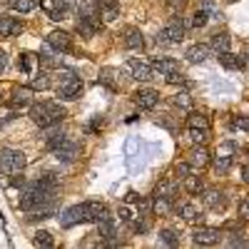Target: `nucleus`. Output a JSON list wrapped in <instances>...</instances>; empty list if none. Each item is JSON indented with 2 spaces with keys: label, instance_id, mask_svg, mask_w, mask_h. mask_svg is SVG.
<instances>
[{
  "label": "nucleus",
  "instance_id": "nucleus-25",
  "mask_svg": "<svg viewBox=\"0 0 249 249\" xmlns=\"http://www.w3.org/2000/svg\"><path fill=\"white\" fill-rule=\"evenodd\" d=\"M53 85V80H50V72L48 70H40V72H35L33 77H30V90H48Z\"/></svg>",
  "mask_w": 249,
  "mask_h": 249
},
{
  "label": "nucleus",
  "instance_id": "nucleus-31",
  "mask_svg": "<svg viewBox=\"0 0 249 249\" xmlns=\"http://www.w3.org/2000/svg\"><path fill=\"white\" fill-rule=\"evenodd\" d=\"M33 244H35V247H45V249H50V247L55 244V239H53L50 232H35V234H33Z\"/></svg>",
  "mask_w": 249,
  "mask_h": 249
},
{
  "label": "nucleus",
  "instance_id": "nucleus-10",
  "mask_svg": "<svg viewBox=\"0 0 249 249\" xmlns=\"http://www.w3.org/2000/svg\"><path fill=\"white\" fill-rule=\"evenodd\" d=\"M53 155H55L57 162H72V160L80 157V144L65 137V140L57 144V147H53Z\"/></svg>",
  "mask_w": 249,
  "mask_h": 249
},
{
  "label": "nucleus",
  "instance_id": "nucleus-45",
  "mask_svg": "<svg viewBox=\"0 0 249 249\" xmlns=\"http://www.w3.org/2000/svg\"><path fill=\"white\" fill-rule=\"evenodd\" d=\"M5 68H8V55H5L3 50H0V75L5 72Z\"/></svg>",
  "mask_w": 249,
  "mask_h": 249
},
{
  "label": "nucleus",
  "instance_id": "nucleus-35",
  "mask_svg": "<svg viewBox=\"0 0 249 249\" xmlns=\"http://www.w3.org/2000/svg\"><path fill=\"white\" fill-rule=\"evenodd\" d=\"M190 140L195 144H204L210 140V130H197V127H190Z\"/></svg>",
  "mask_w": 249,
  "mask_h": 249
},
{
  "label": "nucleus",
  "instance_id": "nucleus-27",
  "mask_svg": "<svg viewBox=\"0 0 249 249\" xmlns=\"http://www.w3.org/2000/svg\"><path fill=\"white\" fill-rule=\"evenodd\" d=\"M5 5L18 13H33L37 8V0H5Z\"/></svg>",
  "mask_w": 249,
  "mask_h": 249
},
{
  "label": "nucleus",
  "instance_id": "nucleus-32",
  "mask_svg": "<svg viewBox=\"0 0 249 249\" xmlns=\"http://www.w3.org/2000/svg\"><path fill=\"white\" fill-rule=\"evenodd\" d=\"M172 172H175V179H179V182H182L184 177H190L195 170H192V164H190V162H177Z\"/></svg>",
  "mask_w": 249,
  "mask_h": 249
},
{
  "label": "nucleus",
  "instance_id": "nucleus-34",
  "mask_svg": "<svg viewBox=\"0 0 249 249\" xmlns=\"http://www.w3.org/2000/svg\"><path fill=\"white\" fill-rule=\"evenodd\" d=\"M100 18H102V23H112V20H117V18H120V5L100 8Z\"/></svg>",
  "mask_w": 249,
  "mask_h": 249
},
{
  "label": "nucleus",
  "instance_id": "nucleus-44",
  "mask_svg": "<svg viewBox=\"0 0 249 249\" xmlns=\"http://www.w3.org/2000/svg\"><path fill=\"white\" fill-rule=\"evenodd\" d=\"M100 8H112V5H120V0H95Z\"/></svg>",
  "mask_w": 249,
  "mask_h": 249
},
{
  "label": "nucleus",
  "instance_id": "nucleus-17",
  "mask_svg": "<svg viewBox=\"0 0 249 249\" xmlns=\"http://www.w3.org/2000/svg\"><path fill=\"white\" fill-rule=\"evenodd\" d=\"M150 65H152V70L160 72L162 77H167V75H172V72L179 70V62H177L175 57H155Z\"/></svg>",
  "mask_w": 249,
  "mask_h": 249
},
{
  "label": "nucleus",
  "instance_id": "nucleus-43",
  "mask_svg": "<svg viewBox=\"0 0 249 249\" xmlns=\"http://www.w3.org/2000/svg\"><path fill=\"white\" fill-rule=\"evenodd\" d=\"M167 5L172 8V10H184V5H187V0H167Z\"/></svg>",
  "mask_w": 249,
  "mask_h": 249
},
{
  "label": "nucleus",
  "instance_id": "nucleus-49",
  "mask_svg": "<svg viewBox=\"0 0 249 249\" xmlns=\"http://www.w3.org/2000/svg\"><path fill=\"white\" fill-rule=\"evenodd\" d=\"M230 3H237V0H230Z\"/></svg>",
  "mask_w": 249,
  "mask_h": 249
},
{
  "label": "nucleus",
  "instance_id": "nucleus-6",
  "mask_svg": "<svg viewBox=\"0 0 249 249\" xmlns=\"http://www.w3.org/2000/svg\"><path fill=\"white\" fill-rule=\"evenodd\" d=\"M132 100L140 110H155L160 105V92L155 88H140V90H135Z\"/></svg>",
  "mask_w": 249,
  "mask_h": 249
},
{
  "label": "nucleus",
  "instance_id": "nucleus-14",
  "mask_svg": "<svg viewBox=\"0 0 249 249\" xmlns=\"http://www.w3.org/2000/svg\"><path fill=\"white\" fill-rule=\"evenodd\" d=\"M122 45L127 48V50H142L144 48V37L140 33V28H124L122 30Z\"/></svg>",
  "mask_w": 249,
  "mask_h": 249
},
{
  "label": "nucleus",
  "instance_id": "nucleus-2",
  "mask_svg": "<svg viewBox=\"0 0 249 249\" xmlns=\"http://www.w3.org/2000/svg\"><path fill=\"white\" fill-rule=\"evenodd\" d=\"M82 80L72 72V70H62L60 72V82H57V97L60 100H77L82 95Z\"/></svg>",
  "mask_w": 249,
  "mask_h": 249
},
{
  "label": "nucleus",
  "instance_id": "nucleus-1",
  "mask_svg": "<svg viewBox=\"0 0 249 249\" xmlns=\"http://www.w3.org/2000/svg\"><path fill=\"white\" fill-rule=\"evenodd\" d=\"M68 117L65 107L60 102L53 100H43V102H33L30 105V120L37 124V127H50V124H60Z\"/></svg>",
  "mask_w": 249,
  "mask_h": 249
},
{
  "label": "nucleus",
  "instance_id": "nucleus-16",
  "mask_svg": "<svg viewBox=\"0 0 249 249\" xmlns=\"http://www.w3.org/2000/svg\"><path fill=\"white\" fill-rule=\"evenodd\" d=\"M23 33V23L18 18L10 15H0V37H15Z\"/></svg>",
  "mask_w": 249,
  "mask_h": 249
},
{
  "label": "nucleus",
  "instance_id": "nucleus-24",
  "mask_svg": "<svg viewBox=\"0 0 249 249\" xmlns=\"http://www.w3.org/2000/svg\"><path fill=\"white\" fill-rule=\"evenodd\" d=\"M210 48H212L217 55H219V53H227V50L232 48V37L227 35V33H214L212 40H210Z\"/></svg>",
  "mask_w": 249,
  "mask_h": 249
},
{
  "label": "nucleus",
  "instance_id": "nucleus-9",
  "mask_svg": "<svg viewBox=\"0 0 249 249\" xmlns=\"http://www.w3.org/2000/svg\"><path fill=\"white\" fill-rule=\"evenodd\" d=\"M219 239H222V232L217 227H199L192 234V242L197 247H214V244H219Z\"/></svg>",
  "mask_w": 249,
  "mask_h": 249
},
{
  "label": "nucleus",
  "instance_id": "nucleus-38",
  "mask_svg": "<svg viewBox=\"0 0 249 249\" xmlns=\"http://www.w3.org/2000/svg\"><path fill=\"white\" fill-rule=\"evenodd\" d=\"M164 80H167L170 85H179V88H187V85H190V82H187V75H182L179 70H177V72H172V75H167Z\"/></svg>",
  "mask_w": 249,
  "mask_h": 249
},
{
  "label": "nucleus",
  "instance_id": "nucleus-3",
  "mask_svg": "<svg viewBox=\"0 0 249 249\" xmlns=\"http://www.w3.org/2000/svg\"><path fill=\"white\" fill-rule=\"evenodd\" d=\"M28 164V157L20 152V150H10L3 147L0 150V172L3 175H20Z\"/></svg>",
  "mask_w": 249,
  "mask_h": 249
},
{
  "label": "nucleus",
  "instance_id": "nucleus-42",
  "mask_svg": "<svg viewBox=\"0 0 249 249\" xmlns=\"http://www.w3.org/2000/svg\"><path fill=\"white\" fill-rule=\"evenodd\" d=\"M230 247H249V242H247V239H242V234H232Z\"/></svg>",
  "mask_w": 249,
  "mask_h": 249
},
{
  "label": "nucleus",
  "instance_id": "nucleus-19",
  "mask_svg": "<svg viewBox=\"0 0 249 249\" xmlns=\"http://www.w3.org/2000/svg\"><path fill=\"white\" fill-rule=\"evenodd\" d=\"M219 65L222 68H227V70H244V65H247V57H242V55H234V53H219Z\"/></svg>",
  "mask_w": 249,
  "mask_h": 249
},
{
  "label": "nucleus",
  "instance_id": "nucleus-41",
  "mask_svg": "<svg viewBox=\"0 0 249 249\" xmlns=\"http://www.w3.org/2000/svg\"><path fill=\"white\" fill-rule=\"evenodd\" d=\"M237 212H239L242 219H249V197H244V199L239 202V210H237Z\"/></svg>",
  "mask_w": 249,
  "mask_h": 249
},
{
  "label": "nucleus",
  "instance_id": "nucleus-28",
  "mask_svg": "<svg viewBox=\"0 0 249 249\" xmlns=\"http://www.w3.org/2000/svg\"><path fill=\"white\" fill-rule=\"evenodd\" d=\"M187 127H197V130H210V117L202 112H192L187 117Z\"/></svg>",
  "mask_w": 249,
  "mask_h": 249
},
{
  "label": "nucleus",
  "instance_id": "nucleus-36",
  "mask_svg": "<svg viewBox=\"0 0 249 249\" xmlns=\"http://www.w3.org/2000/svg\"><path fill=\"white\" fill-rule=\"evenodd\" d=\"M207 20H210V13H207L204 8H199V10L192 15V28H204Z\"/></svg>",
  "mask_w": 249,
  "mask_h": 249
},
{
  "label": "nucleus",
  "instance_id": "nucleus-21",
  "mask_svg": "<svg viewBox=\"0 0 249 249\" xmlns=\"http://www.w3.org/2000/svg\"><path fill=\"white\" fill-rule=\"evenodd\" d=\"M177 212H179V217H182L187 224H197V222L202 219L199 207H197V204H192V202H184V204H179V207H177Z\"/></svg>",
  "mask_w": 249,
  "mask_h": 249
},
{
  "label": "nucleus",
  "instance_id": "nucleus-48",
  "mask_svg": "<svg viewBox=\"0 0 249 249\" xmlns=\"http://www.w3.org/2000/svg\"><path fill=\"white\" fill-rule=\"evenodd\" d=\"M0 102H3V92H0Z\"/></svg>",
  "mask_w": 249,
  "mask_h": 249
},
{
  "label": "nucleus",
  "instance_id": "nucleus-29",
  "mask_svg": "<svg viewBox=\"0 0 249 249\" xmlns=\"http://www.w3.org/2000/svg\"><path fill=\"white\" fill-rule=\"evenodd\" d=\"M232 164H234V160H232L230 155H222V157H217V160L212 162V167H214L217 175H227V172L232 170Z\"/></svg>",
  "mask_w": 249,
  "mask_h": 249
},
{
  "label": "nucleus",
  "instance_id": "nucleus-8",
  "mask_svg": "<svg viewBox=\"0 0 249 249\" xmlns=\"http://www.w3.org/2000/svg\"><path fill=\"white\" fill-rule=\"evenodd\" d=\"M45 45L50 50H55V53H70L72 50V37L65 30H53L48 35V40H45Z\"/></svg>",
  "mask_w": 249,
  "mask_h": 249
},
{
  "label": "nucleus",
  "instance_id": "nucleus-11",
  "mask_svg": "<svg viewBox=\"0 0 249 249\" xmlns=\"http://www.w3.org/2000/svg\"><path fill=\"white\" fill-rule=\"evenodd\" d=\"M199 197H202V202L210 207V210H214V212H222L224 207H227V192L217 190V187H210V190H204Z\"/></svg>",
  "mask_w": 249,
  "mask_h": 249
},
{
  "label": "nucleus",
  "instance_id": "nucleus-30",
  "mask_svg": "<svg viewBox=\"0 0 249 249\" xmlns=\"http://www.w3.org/2000/svg\"><path fill=\"white\" fill-rule=\"evenodd\" d=\"M33 62H37V55H33V53H20V57H18V68L23 70L25 75H30V72H33Z\"/></svg>",
  "mask_w": 249,
  "mask_h": 249
},
{
  "label": "nucleus",
  "instance_id": "nucleus-23",
  "mask_svg": "<svg viewBox=\"0 0 249 249\" xmlns=\"http://www.w3.org/2000/svg\"><path fill=\"white\" fill-rule=\"evenodd\" d=\"M97 237H102V242H107V239H115V237H117V224H115L112 217H105V219L97 222Z\"/></svg>",
  "mask_w": 249,
  "mask_h": 249
},
{
  "label": "nucleus",
  "instance_id": "nucleus-5",
  "mask_svg": "<svg viewBox=\"0 0 249 249\" xmlns=\"http://www.w3.org/2000/svg\"><path fill=\"white\" fill-rule=\"evenodd\" d=\"M82 222H88L85 202H82V204H72V207H68V210L60 212V227H65V230H70V227H75V224H82Z\"/></svg>",
  "mask_w": 249,
  "mask_h": 249
},
{
  "label": "nucleus",
  "instance_id": "nucleus-15",
  "mask_svg": "<svg viewBox=\"0 0 249 249\" xmlns=\"http://www.w3.org/2000/svg\"><path fill=\"white\" fill-rule=\"evenodd\" d=\"M192 164V170H204L207 164L212 162V155H210V150L204 147V144H195V150L190 152V160H187Z\"/></svg>",
  "mask_w": 249,
  "mask_h": 249
},
{
  "label": "nucleus",
  "instance_id": "nucleus-7",
  "mask_svg": "<svg viewBox=\"0 0 249 249\" xmlns=\"http://www.w3.org/2000/svg\"><path fill=\"white\" fill-rule=\"evenodd\" d=\"M127 70L132 72V77H135L137 82H150V80L155 77L152 65H150L147 60H140V57H130V60H127Z\"/></svg>",
  "mask_w": 249,
  "mask_h": 249
},
{
  "label": "nucleus",
  "instance_id": "nucleus-26",
  "mask_svg": "<svg viewBox=\"0 0 249 249\" xmlns=\"http://www.w3.org/2000/svg\"><path fill=\"white\" fill-rule=\"evenodd\" d=\"M172 202L175 199H167V197H152V212L155 214H160V217H164V214H170L172 212Z\"/></svg>",
  "mask_w": 249,
  "mask_h": 249
},
{
  "label": "nucleus",
  "instance_id": "nucleus-18",
  "mask_svg": "<svg viewBox=\"0 0 249 249\" xmlns=\"http://www.w3.org/2000/svg\"><path fill=\"white\" fill-rule=\"evenodd\" d=\"M100 82L107 85L110 90H120L122 88V70L117 68H102L100 70Z\"/></svg>",
  "mask_w": 249,
  "mask_h": 249
},
{
  "label": "nucleus",
  "instance_id": "nucleus-22",
  "mask_svg": "<svg viewBox=\"0 0 249 249\" xmlns=\"http://www.w3.org/2000/svg\"><path fill=\"white\" fill-rule=\"evenodd\" d=\"M182 187H184V190L190 192L192 197H199V195L207 190V187H204V177H199V175H195V172H192L190 177L182 179Z\"/></svg>",
  "mask_w": 249,
  "mask_h": 249
},
{
  "label": "nucleus",
  "instance_id": "nucleus-37",
  "mask_svg": "<svg viewBox=\"0 0 249 249\" xmlns=\"http://www.w3.org/2000/svg\"><path fill=\"white\" fill-rule=\"evenodd\" d=\"M172 102H175L177 107H182V110H190V107H192V97L187 95V92H177V95L172 97Z\"/></svg>",
  "mask_w": 249,
  "mask_h": 249
},
{
  "label": "nucleus",
  "instance_id": "nucleus-33",
  "mask_svg": "<svg viewBox=\"0 0 249 249\" xmlns=\"http://www.w3.org/2000/svg\"><path fill=\"white\" fill-rule=\"evenodd\" d=\"M160 242L167 244V247H179V237H177L175 230H162L160 232Z\"/></svg>",
  "mask_w": 249,
  "mask_h": 249
},
{
  "label": "nucleus",
  "instance_id": "nucleus-46",
  "mask_svg": "<svg viewBox=\"0 0 249 249\" xmlns=\"http://www.w3.org/2000/svg\"><path fill=\"white\" fill-rule=\"evenodd\" d=\"M239 172H242V182H247V184H249V167H242Z\"/></svg>",
  "mask_w": 249,
  "mask_h": 249
},
{
  "label": "nucleus",
  "instance_id": "nucleus-39",
  "mask_svg": "<svg viewBox=\"0 0 249 249\" xmlns=\"http://www.w3.org/2000/svg\"><path fill=\"white\" fill-rule=\"evenodd\" d=\"M232 127L249 132V117H247V115H234V117H232Z\"/></svg>",
  "mask_w": 249,
  "mask_h": 249
},
{
  "label": "nucleus",
  "instance_id": "nucleus-4",
  "mask_svg": "<svg viewBox=\"0 0 249 249\" xmlns=\"http://www.w3.org/2000/svg\"><path fill=\"white\" fill-rule=\"evenodd\" d=\"M182 37H184V20L179 15H172L157 40L164 43V45H175V43H182Z\"/></svg>",
  "mask_w": 249,
  "mask_h": 249
},
{
  "label": "nucleus",
  "instance_id": "nucleus-13",
  "mask_svg": "<svg viewBox=\"0 0 249 249\" xmlns=\"http://www.w3.org/2000/svg\"><path fill=\"white\" fill-rule=\"evenodd\" d=\"M33 105V90L30 88H20V90H15L13 92V97L8 100V107L15 112V110H25V107H30Z\"/></svg>",
  "mask_w": 249,
  "mask_h": 249
},
{
  "label": "nucleus",
  "instance_id": "nucleus-40",
  "mask_svg": "<svg viewBox=\"0 0 249 249\" xmlns=\"http://www.w3.org/2000/svg\"><path fill=\"white\" fill-rule=\"evenodd\" d=\"M120 219H122L124 224H132L135 217H132V212H130V207H127V204H122V207H120Z\"/></svg>",
  "mask_w": 249,
  "mask_h": 249
},
{
  "label": "nucleus",
  "instance_id": "nucleus-12",
  "mask_svg": "<svg viewBox=\"0 0 249 249\" xmlns=\"http://www.w3.org/2000/svg\"><path fill=\"white\" fill-rule=\"evenodd\" d=\"M214 55V50L210 48V45H204V43H197V45H190L187 48V53H184V57H187V62H192V65H199V62H207Z\"/></svg>",
  "mask_w": 249,
  "mask_h": 249
},
{
  "label": "nucleus",
  "instance_id": "nucleus-47",
  "mask_svg": "<svg viewBox=\"0 0 249 249\" xmlns=\"http://www.w3.org/2000/svg\"><path fill=\"white\" fill-rule=\"evenodd\" d=\"M244 57H247V62H249V53H247V55H244Z\"/></svg>",
  "mask_w": 249,
  "mask_h": 249
},
{
  "label": "nucleus",
  "instance_id": "nucleus-20",
  "mask_svg": "<svg viewBox=\"0 0 249 249\" xmlns=\"http://www.w3.org/2000/svg\"><path fill=\"white\" fill-rule=\"evenodd\" d=\"M177 190H179V179L170 177V179H162V182L155 187V195H157V197H167V199H175V197H177Z\"/></svg>",
  "mask_w": 249,
  "mask_h": 249
}]
</instances>
